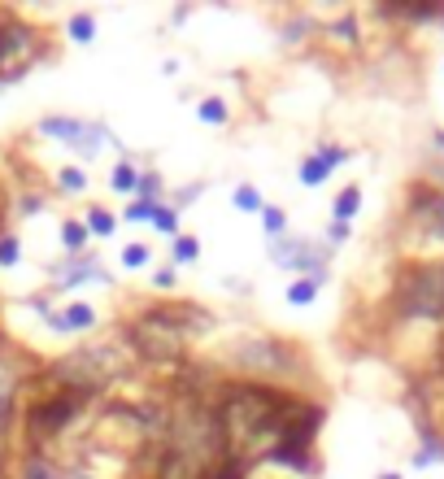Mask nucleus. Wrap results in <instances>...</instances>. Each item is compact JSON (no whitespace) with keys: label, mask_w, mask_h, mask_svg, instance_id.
<instances>
[{"label":"nucleus","mask_w":444,"mask_h":479,"mask_svg":"<svg viewBox=\"0 0 444 479\" xmlns=\"http://www.w3.org/2000/svg\"><path fill=\"white\" fill-rule=\"evenodd\" d=\"M201 327H209V314L175 301V305H153V310L136 314L126 322V340H131L136 358L144 362H179L187 336Z\"/></svg>","instance_id":"nucleus-1"},{"label":"nucleus","mask_w":444,"mask_h":479,"mask_svg":"<svg viewBox=\"0 0 444 479\" xmlns=\"http://www.w3.org/2000/svg\"><path fill=\"white\" fill-rule=\"evenodd\" d=\"M392 314L414 322H444V261H414L392 283Z\"/></svg>","instance_id":"nucleus-2"},{"label":"nucleus","mask_w":444,"mask_h":479,"mask_svg":"<svg viewBox=\"0 0 444 479\" xmlns=\"http://www.w3.org/2000/svg\"><path fill=\"white\" fill-rule=\"evenodd\" d=\"M48 380V375H44ZM96 397L92 388H75V383H57L53 380V388L48 392H40V397L26 405V436H31V444H35V454H40V444H48L53 436H61L70 423L83 414V405Z\"/></svg>","instance_id":"nucleus-3"},{"label":"nucleus","mask_w":444,"mask_h":479,"mask_svg":"<svg viewBox=\"0 0 444 479\" xmlns=\"http://www.w3.org/2000/svg\"><path fill=\"white\" fill-rule=\"evenodd\" d=\"M44 375L57 383H75V388L101 392L105 383H114L126 375V358H122L118 349H109V344H83L75 353L57 358L53 366H44Z\"/></svg>","instance_id":"nucleus-4"},{"label":"nucleus","mask_w":444,"mask_h":479,"mask_svg":"<svg viewBox=\"0 0 444 479\" xmlns=\"http://www.w3.org/2000/svg\"><path fill=\"white\" fill-rule=\"evenodd\" d=\"M44 53L40 26H31L18 14H0V83L22 79Z\"/></svg>","instance_id":"nucleus-5"},{"label":"nucleus","mask_w":444,"mask_h":479,"mask_svg":"<svg viewBox=\"0 0 444 479\" xmlns=\"http://www.w3.org/2000/svg\"><path fill=\"white\" fill-rule=\"evenodd\" d=\"M231 362L248 371V375H297L301 371V358H297V349L292 344H283V340H270V336H257V340H244L231 349Z\"/></svg>","instance_id":"nucleus-6"},{"label":"nucleus","mask_w":444,"mask_h":479,"mask_svg":"<svg viewBox=\"0 0 444 479\" xmlns=\"http://www.w3.org/2000/svg\"><path fill=\"white\" fill-rule=\"evenodd\" d=\"M331 244H314V240L301 236H279L270 240V253L266 258L283 266V270H297L301 280H327V261H331Z\"/></svg>","instance_id":"nucleus-7"},{"label":"nucleus","mask_w":444,"mask_h":479,"mask_svg":"<svg viewBox=\"0 0 444 479\" xmlns=\"http://www.w3.org/2000/svg\"><path fill=\"white\" fill-rule=\"evenodd\" d=\"M35 131H40V136H53V140H61L66 148H75L79 158H96V148H101V144H118V140H114V131H105L101 122L66 118V114L40 118V127H35Z\"/></svg>","instance_id":"nucleus-8"},{"label":"nucleus","mask_w":444,"mask_h":479,"mask_svg":"<svg viewBox=\"0 0 444 479\" xmlns=\"http://www.w3.org/2000/svg\"><path fill=\"white\" fill-rule=\"evenodd\" d=\"M409 222H419L427 236L444 244V192L431 183H414L409 188Z\"/></svg>","instance_id":"nucleus-9"},{"label":"nucleus","mask_w":444,"mask_h":479,"mask_svg":"<svg viewBox=\"0 0 444 479\" xmlns=\"http://www.w3.org/2000/svg\"><path fill=\"white\" fill-rule=\"evenodd\" d=\"M26 383V362H18V353H9L0 344V440L14 423V405H18V392Z\"/></svg>","instance_id":"nucleus-10"},{"label":"nucleus","mask_w":444,"mask_h":479,"mask_svg":"<svg viewBox=\"0 0 444 479\" xmlns=\"http://www.w3.org/2000/svg\"><path fill=\"white\" fill-rule=\"evenodd\" d=\"M53 288H83V283H114V275L105 270L101 261L92 258V253H83V258H66V266H53Z\"/></svg>","instance_id":"nucleus-11"},{"label":"nucleus","mask_w":444,"mask_h":479,"mask_svg":"<svg viewBox=\"0 0 444 479\" xmlns=\"http://www.w3.org/2000/svg\"><path fill=\"white\" fill-rule=\"evenodd\" d=\"M101 322L96 314V305H87V301H70V305H61V310H48V327L61 331V336H83V331H92Z\"/></svg>","instance_id":"nucleus-12"},{"label":"nucleus","mask_w":444,"mask_h":479,"mask_svg":"<svg viewBox=\"0 0 444 479\" xmlns=\"http://www.w3.org/2000/svg\"><path fill=\"white\" fill-rule=\"evenodd\" d=\"M379 18H392V22H444V5H440V0H388V5H379Z\"/></svg>","instance_id":"nucleus-13"},{"label":"nucleus","mask_w":444,"mask_h":479,"mask_svg":"<svg viewBox=\"0 0 444 479\" xmlns=\"http://www.w3.org/2000/svg\"><path fill=\"white\" fill-rule=\"evenodd\" d=\"M262 462L288 466V471H297V475H305V479L323 475V462H318V454H314V449H288V444H275V449H270Z\"/></svg>","instance_id":"nucleus-14"},{"label":"nucleus","mask_w":444,"mask_h":479,"mask_svg":"<svg viewBox=\"0 0 444 479\" xmlns=\"http://www.w3.org/2000/svg\"><path fill=\"white\" fill-rule=\"evenodd\" d=\"M419 454H414V466H431V462H444V436L440 432H431V423H419Z\"/></svg>","instance_id":"nucleus-15"},{"label":"nucleus","mask_w":444,"mask_h":479,"mask_svg":"<svg viewBox=\"0 0 444 479\" xmlns=\"http://www.w3.org/2000/svg\"><path fill=\"white\" fill-rule=\"evenodd\" d=\"M358 209H362V188H358V183H348V188H340V192H336L331 219H336V222H348V227H353Z\"/></svg>","instance_id":"nucleus-16"},{"label":"nucleus","mask_w":444,"mask_h":479,"mask_svg":"<svg viewBox=\"0 0 444 479\" xmlns=\"http://www.w3.org/2000/svg\"><path fill=\"white\" fill-rule=\"evenodd\" d=\"M87 227H83V219H66L61 222V244H66V258H83L87 253Z\"/></svg>","instance_id":"nucleus-17"},{"label":"nucleus","mask_w":444,"mask_h":479,"mask_svg":"<svg viewBox=\"0 0 444 479\" xmlns=\"http://www.w3.org/2000/svg\"><path fill=\"white\" fill-rule=\"evenodd\" d=\"M248 471H253V462H248V458H240V454H227V458L214 462V466H209L201 479H248Z\"/></svg>","instance_id":"nucleus-18"},{"label":"nucleus","mask_w":444,"mask_h":479,"mask_svg":"<svg viewBox=\"0 0 444 479\" xmlns=\"http://www.w3.org/2000/svg\"><path fill=\"white\" fill-rule=\"evenodd\" d=\"M327 36H336V44H344V48H358L362 44V26H358L353 14H340L336 22H327Z\"/></svg>","instance_id":"nucleus-19"},{"label":"nucleus","mask_w":444,"mask_h":479,"mask_svg":"<svg viewBox=\"0 0 444 479\" xmlns=\"http://www.w3.org/2000/svg\"><path fill=\"white\" fill-rule=\"evenodd\" d=\"M83 227H87V236H105V240H109L114 231H118V219H114L105 205H92V209L83 214Z\"/></svg>","instance_id":"nucleus-20"},{"label":"nucleus","mask_w":444,"mask_h":479,"mask_svg":"<svg viewBox=\"0 0 444 479\" xmlns=\"http://www.w3.org/2000/svg\"><path fill=\"white\" fill-rule=\"evenodd\" d=\"M22 479H66V475L53 466L48 454H35V449H31V454H26V466H22Z\"/></svg>","instance_id":"nucleus-21"},{"label":"nucleus","mask_w":444,"mask_h":479,"mask_svg":"<svg viewBox=\"0 0 444 479\" xmlns=\"http://www.w3.org/2000/svg\"><path fill=\"white\" fill-rule=\"evenodd\" d=\"M197 258H201V240L179 231V236H175V249H170V266H192Z\"/></svg>","instance_id":"nucleus-22"},{"label":"nucleus","mask_w":444,"mask_h":479,"mask_svg":"<svg viewBox=\"0 0 444 479\" xmlns=\"http://www.w3.org/2000/svg\"><path fill=\"white\" fill-rule=\"evenodd\" d=\"M109 183H114V192H136V188H140V166H136L131 158H122L118 166H114Z\"/></svg>","instance_id":"nucleus-23"},{"label":"nucleus","mask_w":444,"mask_h":479,"mask_svg":"<svg viewBox=\"0 0 444 479\" xmlns=\"http://www.w3.org/2000/svg\"><path fill=\"white\" fill-rule=\"evenodd\" d=\"M197 118H201L205 127H222V122L231 118V109H227V100L222 97H205L201 105H197Z\"/></svg>","instance_id":"nucleus-24"},{"label":"nucleus","mask_w":444,"mask_h":479,"mask_svg":"<svg viewBox=\"0 0 444 479\" xmlns=\"http://www.w3.org/2000/svg\"><path fill=\"white\" fill-rule=\"evenodd\" d=\"M66 31H70V40L75 44H92L96 40V14H70Z\"/></svg>","instance_id":"nucleus-25"},{"label":"nucleus","mask_w":444,"mask_h":479,"mask_svg":"<svg viewBox=\"0 0 444 479\" xmlns=\"http://www.w3.org/2000/svg\"><path fill=\"white\" fill-rule=\"evenodd\" d=\"M231 200H236V209H244V214H262V209H266L262 192H257L253 183H236V192H231Z\"/></svg>","instance_id":"nucleus-26"},{"label":"nucleus","mask_w":444,"mask_h":479,"mask_svg":"<svg viewBox=\"0 0 444 479\" xmlns=\"http://www.w3.org/2000/svg\"><path fill=\"white\" fill-rule=\"evenodd\" d=\"M327 175H331V170H327L323 158H314V153H309V158H301V183H305V188H323Z\"/></svg>","instance_id":"nucleus-27"},{"label":"nucleus","mask_w":444,"mask_h":479,"mask_svg":"<svg viewBox=\"0 0 444 479\" xmlns=\"http://www.w3.org/2000/svg\"><path fill=\"white\" fill-rule=\"evenodd\" d=\"M318 292H323V280H297L288 288V305H314Z\"/></svg>","instance_id":"nucleus-28"},{"label":"nucleus","mask_w":444,"mask_h":479,"mask_svg":"<svg viewBox=\"0 0 444 479\" xmlns=\"http://www.w3.org/2000/svg\"><path fill=\"white\" fill-rule=\"evenodd\" d=\"M314 158H323L327 161V170H336V166H344V161H353V148H344V144H314Z\"/></svg>","instance_id":"nucleus-29"},{"label":"nucleus","mask_w":444,"mask_h":479,"mask_svg":"<svg viewBox=\"0 0 444 479\" xmlns=\"http://www.w3.org/2000/svg\"><path fill=\"white\" fill-rule=\"evenodd\" d=\"M136 200H153V205H162V175H157V170H140Z\"/></svg>","instance_id":"nucleus-30"},{"label":"nucleus","mask_w":444,"mask_h":479,"mask_svg":"<svg viewBox=\"0 0 444 479\" xmlns=\"http://www.w3.org/2000/svg\"><path fill=\"white\" fill-rule=\"evenodd\" d=\"M179 209H175V205H157V214H153V227H157V231H162V236H179Z\"/></svg>","instance_id":"nucleus-31"},{"label":"nucleus","mask_w":444,"mask_h":479,"mask_svg":"<svg viewBox=\"0 0 444 479\" xmlns=\"http://www.w3.org/2000/svg\"><path fill=\"white\" fill-rule=\"evenodd\" d=\"M18 258H22V240L14 231H0V270L18 266Z\"/></svg>","instance_id":"nucleus-32"},{"label":"nucleus","mask_w":444,"mask_h":479,"mask_svg":"<svg viewBox=\"0 0 444 479\" xmlns=\"http://www.w3.org/2000/svg\"><path fill=\"white\" fill-rule=\"evenodd\" d=\"M262 227H266V236H270V240L288 236V214H283L279 205H266V209H262Z\"/></svg>","instance_id":"nucleus-33"},{"label":"nucleus","mask_w":444,"mask_h":479,"mask_svg":"<svg viewBox=\"0 0 444 479\" xmlns=\"http://www.w3.org/2000/svg\"><path fill=\"white\" fill-rule=\"evenodd\" d=\"M57 188L61 192H70V197H79L83 188H87V175H83L79 166H66V170L57 175Z\"/></svg>","instance_id":"nucleus-34"},{"label":"nucleus","mask_w":444,"mask_h":479,"mask_svg":"<svg viewBox=\"0 0 444 479\" xmlns=\"http://www.w3.org/2000/svg\"><path fill=\"white\" fill-rule=\"evenodd\" d=\"M148 258H153V249H148V244H122V266H126V270L148 266Z\"/></svg>","instance_id":"nucleus-35"},{"label":"nucleus","mask_w":444,"mask_h":479,"mask_svg":"<svg viewBox=\"0 0 444 479\" xmlns=\"http://www.w3.org/2000/svg\"><path fill=\"white\" fill-rule=\"evenodd\" d=\"M153 214H157V205H153V200H131V205H126V214H122V222H153Z\"/></svg>","instance_id":"nucleus-36"},{"label":"nucleus","mask_w":444,"mask_h":479,"mask_svg":"<svg viewBox=\"0 0 444 479\" xmlns=\"http://www.w3.org/2000/svg\"><path fill=\"white\" fill-rule=\"evenodd\" d=\"M44 209V192H22V200H18V214L22 219H35Z\"/></svg>","instance_id":"nucleus-37"},{"label":"nucleus","mask_w":444,"mask_h":479,"mask_svg":"<svg viewBox=\"0 0 444 479\" xmlns=\"http://www.w3.org/2000/svg\"><path fill=\"white\" fill-rule=\"evenodd\" d=\"M348 236H353V227H348V222H331V227H327V244H331V249L348 244Z\"/></svg>","instance_id":"nucleus-38"},{"label":"nucleus","mask_w":444,"mask_h":479,"mask_svg":"<svg viewBox=\"0 0 444 479\" xmlns=\"http://www.w3.org/2000/svg\"><path fill=\"white\" fill-rule=\"evenodd\" d=\"M175 283H179V275H175V266H162V270L153 275V288H157V292H175Z\"/></svg>","instance_id":"nucleus-39"},{"label":"nucleus","mask_w":444,"mask_h":479,"mask_svg":"<svg viewBox=\"0 0 444 479\" xmlns=\"http://www.w3.org/2000/svg\"><path fill=\"white\" fill-rule=\"evenodd\" d=\"M305 31H314V22H309V18H297V22H288V31H283V36H288V44H301Z\"/></svg>","instance_id":"nucleus-40"},{"label":"nucleus","mask_w":444,"mask_h":479,"mask_svg":"<svg viewBox=\"0 0 444 479\" xmlns=\"http://www.w3.org/2000/svg\"><path fill=\"white\" fill-rule=\"evenodd\" d=\"M197 197H201V183H192V188H183L179 197H175V209H183L187 200H197Z\"/></svg>","instance_id":"nucleus-41"},{"label":"nucleus","mask_w":444,"mask_h":479,"mask_svg":"<svg viewBox=\"0 0 444 479\" xmlns=\"http://www.w3.org/2000/svg\"><path fill=\"white\" fill-rule=\"evenodd\" d=\"M375 479H405L401 471H384V475H375Z\"/></svg>","instance_id":"nucleus-42"},{"label":"nucleus","mask_w":444,"mask_h":479,"mask_svg":"<svg viewBox=\"0 0 444 479\" xmlns=\"http://www.w3.org/2000/svg\"><path fill=\"white\" fill-rule=\"evenodd\" d=\"M436 148H440V153H444V131H436Z\"/></svg>","instance_id":"nucleus-43"},{"label":"nucleus","mask_w":444,"mask_h":479,"mask_svg":"<svg viewBox=\"0 0 444 479\" xmlns=\"http://www.w3.org/2000/svg\"><path fill=\"white\" fill-rule=\"evenodd\" d=\"M79 479H87V475H79Z\"/></svg>","instance_id":"nucleus-44"}]
</instances>
